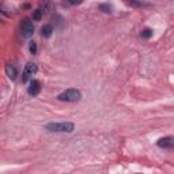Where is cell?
I'll use <instances>...</instances> for the list:
<instances>
[{
	"mask_svg": "<svg viewBox=\"0 0 174 174\" xmlns=\"http://www.w3.org/2000/svg\"><path fill=\"white\" fill-rule=\"evenodd\" d=\"M46 131L49 132H56V133H71L74 132L75 124L74 123H49L45 126Z\"/></svg>",
	"mask_w": 174,
	"mask_h": 174,
	"instance_id": "6da1fadb",
	"label": "cell"
},
{
	"mask_svg": "<svg viewBox=\"0 0 174 174\" xmlns=\"http://www.w3.org/2000/svg\"><path fill=\"white\" fill-rule=\"evenodd\" d=\"M57 99L61 102H77L82 99V91L79 88H68L58 94Z\"/></svg>",
	"mask_w": 174,
	"mask_h": 174,
	"instance_id": "7a4b0ae2",
	"label": "cell"
},
{
	"mask_svg": "<svg viewBox=\"0 0 174 174\" xmlns=\"http://www.w3.org/2000/svg\"><path fill=\"white\" fill-rule=\"evenodd\" d=\"M37 71H38V67H37L36 63H27V64L25 65V69H23L22 72V82L23 83H29V82L33 80V76L37 74Z\"/></svg>",
	"mask_w": 174,
	"mask_h": 174,
	"instance_id": "3957f363",
	"label": "cell"
},
{
	"mask_svg": "<svg viewBox=\"0 0 174 174\" xmlns=\"http://www.w3.org/2000/svg\"><path fill=\"white\" fill-rule=\"evenodd\" d=\"M20 31H22V37L23 38H30L34 34V25L33 20L29 18H25L20 23Z\"/></svg>",
	"mask_w": 174,
	"mask_h": 174,
	"instance_id": "277c9868",
	"label": "cell"
},
{
	"mask_svg": "<svg viewBox=\"0 0 174 174\" xmlns=\"http://www.w3.org/2000/svg\"><path fill=\"white\" fill-rule=\"evenodd\" d=\"M156 145L159 148L163 150H173L174 148V137L173 136H164V137H161L156 142Z\"/></svg>",
	"mask_w": 174,
	"mask_h": 174,
	"instance_id": "5b68a950",
	"label": "cell"
},
{
	"mask_svg": "<svg viewBox=\"0 0 174 174\" xmlns=\"http://www.w3.org/2000/svg\"><path fill=\"white\" fill-rule=\"evenodd\" d=\"M39 93H41V82L38 79H33L29 83V87H27V94L31 97H36Z\"/></svg>",
	"mask_w": 174,
	"mask_h": 174,
	"instance_id": "8992f818",
	"label": "cell"
},
{
	"mask_svg": "<svg viewBox=\"0 0 174 174\" xmlns=\"http://www.w3.org/2000/svg\"><path fill=\"white\" fill-rule=\"evenodd\" d=\"M6 74H7V76L10 77L11 80H15L16 76H18V69H16L15 65L7 64V65H6Z\"/></svg>",
	"mask_w": 174,
	"mask_h": 174,
	"instance_id": "52a82bcc",
	"label": "cell"
},
{
	"mask_svg": "<svg viewBox=\"0 0 174 174\" xmlns=\"http://www.w3.org/2000/svg\"><path fill=\"white\" fill-rule=\"evenodd\" d=\"M41 34L44 38H49V37L53 34V26L52 25H44L42 26V29H41Z\"/></svg>",
	"mask_w": 174,
	"mask_h": 174,
	"instance_id": "ba28073f",
	"label": "cell"
},
{
	"mask_svg": "<svg viewBox=\"0 0 174 174\" xmlns=\"http://www.w3.org/2000/svg\"><path fill=\"white\" fill-rule=\"evenodd\" d=\"M140 36H142V38H144V39H150V38L152 37V30H151V29H144V30H142Z\"/></svg>",
	"mask_w": 174,
	"mask_h": 174,
	"instance_id": "9c48e42d",
	"label": "cell"
},
{
	"mask_svg": "<svg viewBox=\"0 0 174 174\" xmlns=\"http://www.w3.org/2000/svg\"><path fill=\"white\" fill-rule=\"evenodd\" d=\"M42 14H44V11H42V10H36V11H33L31 19H33V20H39V19L42 18Z\"/></svg>",
	"mask_w": 174,
	"mask_h": 174,
	"instance_id": "30bf717a",
	"label": "cell"
},
{
	"mask_svg": "<svg viewBox=\"0 0 174 174\" xmlns=\"http://www.w3.org/2000/svg\"><path fill=\"white\" fill-rule=\"evenodd\" d=\"M29 50H30V53H31V55H37V50H38V48H37V42H34V41L30 42Z\"/></svg>",
	"mask_w": 174,
	"mask_h": 174,
	"instance_id": "8fae6325",
	"label": "cell"
},
{
	"mask_svg": "<svg viewBox=\"0 0 174 174\" xmlns=\"http://www.w3.org/2000/svg\"><path fill=\"white\" fill-rule=\"evenodd\" d=\"M99 8L103 11V12H112V6H110V4H107V3L101 4Z\"/></svg>",
	"mask_w": 174,
	"mask_h": 174,
	"instance_id": "7c38bea8",
	"label": "cell"
},
{
	"mask_svg": "<svg viewBox=\"0 0 174 174\" xmlns=\"http://www.w3.org/2000/svg\"><path fill=\"white\" fill-rule=\"evenodd\" d=\"M128 6H133V7H140V6H144V3H135V1H128Z\"/></svg>",
	"mask_w": 174,
	"mask_h": 174,
	"instance_id": "4fadbf2b",
	"label": "cell"
}]
</instances>
